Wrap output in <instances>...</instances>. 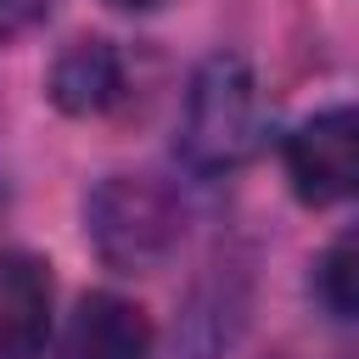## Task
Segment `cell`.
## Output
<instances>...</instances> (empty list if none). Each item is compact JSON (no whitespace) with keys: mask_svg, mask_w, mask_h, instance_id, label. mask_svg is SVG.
Wrapping results in <instances>:
<instances>
[{"mask_svg":"<svg viewBox=\"0 0 359 359\" xmlns=\"http://www.w3.org/2000/svg\"><path fill=\"white\" fill-rule=\"evenodd\" d=\"M6 208H11V185L0 180V219H6Z\"/></svg>","mask_w":359,"mask_h":359,"instance_id":"11","label":"cell"},{"mask_svg":"<svg viewBox=\"0 0 359 359\" xmlns=\"http://www.w3.org/2000/svg\"><path fill=\"white\" fill-rule=\"evenodd\" d=\"M62 359H151V320L118 292H84L62 331Z\"/></svg>","mask_w":359,"mask_h":359,"instance_id":"7","label":"cell"},{"mask_svg":"<svg viewBox=\"0 0 359 359\" xmlns=\"http://www.w3.org/2000/svg\"><path fill=\"white\" fill-rule=\"evenodd\" d=\"M45 90H50L56 112H67V118H107L112 107L129 101V62H123V50L112 39L84 34L50 62Z\"/></svg>","mask_w":359,"mask_h":359,"instance_id":"5","label":"cell"},{"mask_svg":"<svg viewBox=\"0 0 359 359\" xmlns=\"http://www.w3.org/2000/svg\"><path fill=\"white\" fill-rule=\"evenodd\" d=\"M112 11H129V17H146V11H163V6H174V0H107Z\"/></svg>","mask_w":359,"mask_h":359,"instance_id":"10","label":"cell"},{"mask_svg":"<svg viewBox=\"0 0 359 359\" xmlns=\"http://www.w3.org/2000/svg\"><path fill=\"white\" fill-rule=\"evenodd\" d=\"M84 241L112 275H151L185 241V196L157 174H101L84 191Z\"/></svg>","mask_w":359,"mask_h":359,"instance_id":"2","label":"cell"},{"mask_svg":"<svg viewBox=\"0 0 359 359\" xmlns=\"http://www.w3.org/2000/svg\"><path fill=\"white\" fill-rule=\"evenodd\" d=\"M309 292H314V303H320L337 325L353 320V236H337V241L314 258Z\"/></svg>","mask_w":359,"mask_h":359,"instance_id":"8","label":"cell"},{"mask_svg":"<svg viewBox=\"0 0 359 359\" xmlns=\"http://www.w3.org/2000/svg\"><path fill=\"white\" fill-rule=\"evenodd\" d=\"M50 264L34 252H0V359H45L50 348Z\"/></svg>","mask_w":359,"mask_h":359,"instance_id":"6","label":"cell"},{"mask_svg":"<svg viewBox=\"0 0 359 359\" xmlns=\"http://www.w3.org/2000/svg\"><path fill=\"white\" fill-rule=\"evenodd\" d=\"M359 118L348 101L337 107H320L314 118H303L286 146H280V163H286V180H292V196L303 208H337L353 196V168H359Z\"/></svg>","mask_w":359,"mask_h":359,"instance_id":"3","label":"cell"},{"mask_svg":"<svg viewBox=\"0 0 359 359\" xmlns=\"http://www.w3.org/2000/svg\"><path fill=\"white\" fill-rule=\"evenodd\" d=\"M50 17V0H0V39H22Z\"/></svg>","mask_w":359,"mask_h":359,"instance_id":"9","label":"cell"},{"mask_svg":"<svg viewBox=\"0 0 359 359\" xmlns=\"http://www.w3.org/2000/svg\"><path fill=\"white\" fill-rule=\"evenodd\" d=\"M247 314H252V269L241 258H213L180 303L174 359H224L241 342Z\"/></svg>","mask_w":359,"mask_h":359,"instance_id":"4","label":"cell"},{"mask_svg":"<svg viewBox=\"0 0 359 359\" xmlns=\"http://www.w3.org/2000/svg\"><path fill=\"white\" fill-rule=\"evenodd\" d=\"M264 129H269V107L258 90V73L241 50H213L196 62L185 101H180V129H174V157L202 174H236L264 151Z\"/></svg>","mask_w":359,"mask_h":359,"instance_id":"1","label":"cell"}]
</instances>
